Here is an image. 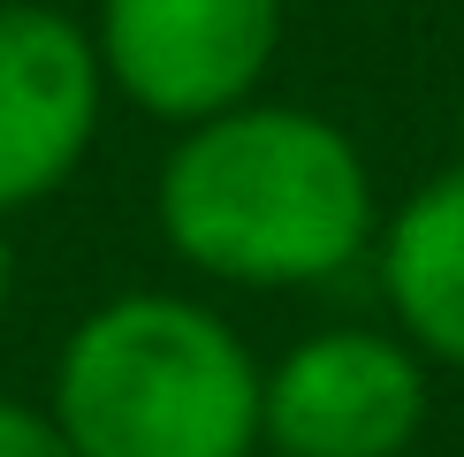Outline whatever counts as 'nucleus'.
Returning a JSON list of instances; mask_svg holds the SVG:
<instances>
[{
	"label": "nucleus",
	"instance_id": "nucleus-1",
	"mask_svg": "<svg viewBox=\"0 0 464 457\" xmlns=\"http://www.w3.org/2000/svg\"><path fill=\"white\" fill-rule=\"evenodd\" d=\"M160 244L228 290H320L373 259L381 190L358 138L313 107L244 100L176 130L152 176Z\"/></svg>",
	"mask_w": 464,
	"mask_h": 457
},
{
	"label": "nucleus",
	"instance_id": "nucleus-2",
	"mask_svg": "<svg viewBox=\"0 0 464 457\" xmlns=\"http://www.w3.org/2000/svg\"><path fill=\"white\" fill-rule=\"evenodd\" d=\"M259 351L183 290H122L53 351L69 457H259Z\"/></svg>",
	"mask_w": 464,
	"mask_h": 457
},
{
	"label": "nucleus",
	"instance_id": "nucleus-3",
	"mask_svg": "<svg viewBox=\"0 0 464 457\" xmlns=\"http://www.w3.org/2000/svg\"><path fill=\"white\" fill-rule=\"evenodd\" d=\"M84 31L114 100L190 130L259 100L289 31V0H100Z\"/></svg>",
	"mask_w": 464,
	"mask_h": 457
},
{
	"label": "nucleus",
	"instance_id": "nucleus-4",
	"mask_svg": "<svg viewBox=\"0 0 464 457\" xmlns=\"http://www.w3.org/2000/svg\"><path fill=\"white\" fill-rule=\"evenodd\" d=\"M434 366L396 328H313L259 381L266 457H403L427 434Z\"/></svg>",
	"mask_w": 464,
	"mask_h": 457
},
{
	"label": "nucleus",
	"instance_id": "nucleus-5",
	"mask_svg": "<svg viewBox=\"0 0 464 457\" xmlns=\"http://www.w3.org/2000/svg\"><path fill=\"white\" fill-rule=\"evenodd\" d=\"M107 114L92 31L53 0H0V221L31 214L84 168Z\"/></svg>",
	"mask_w": 464,
	"mask_h": 457
},
{
	"label": "nucleus",
	"instance_id": "nucleus-6",
	"mask_svg": "<svg viewBox=\"0 0 464 457\" xmlns=\"http://www.w3.org/2000/svg\"><path fill=\"white\" fill-rule=\"evenodd\" d=\"M373 275L389 328L427 366L464 374V168H434L389 206L373 237Z\"/></svg>",
	"mask_w": 464,
	"mask_h": 457
},
{
	"label": "nucleus",
	"instance_id": "nucleus-7",
	"mask_svg": "<svg viewBox=\"0 0 464 457\" xmlns=\"http://www.w3.org/2000/svg\"><path fill=\"white\" fill-rule=\"evenodd\" d=\"M0 457H69V442H62V427L46 419V404L0 396Z\"/></svg>",
	"mask_w": 464,
	"mask_h": 457
},
{
	"label": "nucleus",
	"instance_id": "nucleus-8",
	"mask_svg": "<svg viewBox=\"0 0 464 457\" xmlns=\"http://www.w3.org/2000/svg\"><path fill=\"white\" fill-rule=\"evenodd\" d=\"M15 297V244H8V221H0V313H8Z\"/></svg>",
	"mask_w": 464,
	"mask_h": 457
},
{
	"label": "nucleus",
	"instance_id": "nucleus-9",
	"mask_svg": "<svg viewBox=\"0 0 464 457\" xmlns=\"http://www.w3.org/2000/svg\"><path fill=\"white\" fill-rule=\"evenodd\" d=\"M457 168H464V138H457Z\"/></svg>",
	"mask_w": 464,
	"mask_h": 457
},
{
	"label": "nucleus",
	"instance_id": "nucleus-10",
	"mask_svg": "<svg viewBox=\"0 0 464 457\" xmlns=\"http://www.w3.org/2000/svg\"><path fill=\"white\" fill-rule=\"evenodd\" d=\"M259 457H266V450H259Z\"/></svg>",
	"mask_w": 464,
	"mask_h": 457
}]
</instances>
